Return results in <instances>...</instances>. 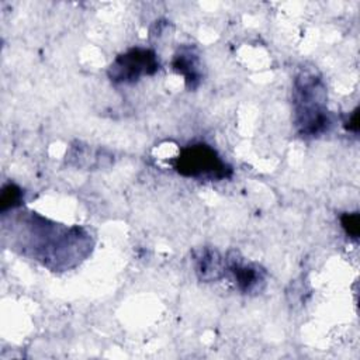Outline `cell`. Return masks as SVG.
<instances>
[{"label":"cell","instance_id":"obj_10","mask_svg":"<svg viewBox=\"0 0 360 360\" xmlns=\"http://www.w3.org/2000/svg\"><path fill=\"white\" fill-rule=\"evenodd\" d=\"M346 128L354 134L359 132V107H356L350 114L349 120L346 121Z\"/></svg>","mask_w":360,"mask_h":360},{"label":"cell","instance_id":"obj_1","mask_svg":"<svg viewBox=\"0 0 360 360\" xmlns=\"http://www.w3.org/2000/svg\"><path fill=\"white\" fill-rule=\"evenodd\" d=\"M28 225L32 233L28 240V249L44 264H48L49 260L68 263L87 253L90 242L82 228H59L56 224H48L46 219L37 215L28 219Z\"/></svg>","mask_w":360,"mask_h":360},{"label":"cell","instance_id":"obj_6","mask_svg":"<svg viewBox=\"0 0 360 360\" xmlns=\"http://www.w3.org/2000/svg\"><path fill=\"white\" fill-rule=\"evenodd\" d=\"M173 69L184 76L188 89H195L201 82V63L198 52L194 46L186 45L177 49L172 62Z\"/></svg>","mask_w":360,"mask_h":360},{"label":"cell","instance_id":"obj_9","mask_svg":"<svg viewBox=\"0 0 360 360\" xmlns=\"http://www.w3.org/2000/svg\"><path fill=\"white\" fill-rule=\"evenodd\" d=\"M340 225L346 235L357 239L360 235V217L359 212H345L340 215Z\"/></svg>","mask_w":360,"mask_h":360},{"label":"cell","instance_id":"obj_7","mask_svg":"<svg viewBox=\"0 0 360 360\" xmlns=\"http://www.w3.org/2000/svg\"><path fill=\"white\" fill-rule=\"evenodd\" d=\"M195 271L202 281H214L221 277L222 270H225V262L217 250L201 249L195 255Z\"/></svg>","mask_w":360,"mask_h":360},{"label":"cell","instance_id":"obj_2","mask_svg":"<svg viewBox=\"0 0 360 360\" xmlns=\"http://www.w3.org/2000/svg\"><path fill=\"white\" fill-rule=\"evenodd\" d=\"M326 89L314 72H301L294 82L295 125L304 136H319L332 125L325 107Z\"/></svg>","mask_w":360,"mask_h":360},{"label":"cell","instance_id":"obj_4","mask_svg":"<svg viewBox=\"0 0 360 360\" xmlns=\"http://www.w3.org/2000/svg\"><path fill=\"white\" fill-rule=\"evenodd\" d=\"M159 70L158 55L149 48H131L118 55L108 68V77L115 83L131 84Z\"/></svg>","mask_w":360,"mask_h":360},{"label":"cell","instance_id":"obj_5","mask_svg":"<svg viewBox=\"0 0 360 360\" xmlns=\"http://www.w3.org/2000/svg\"><path fill=\"white\" fill-rule=\"evenodd\" d=\"M225 263L236 287L242 292H253L260 288V284L264 283V271L259 266L246 263L242 259H236V256H229Z\"/></svg>","mask_w":360,"mask_h":360},{"label":"cell","instance_id":"obj_8","mask_svg":"<svg viewBox=\"0 0 360 360\" xmlns=\"http://www.w3.org/2000/svg\"><path fill=\"white\" fill-rule=\"evenodd\" d=\"M22 200H24V193L17 184L14 183L4 184L1 188V197H0L1 212L20 207Z\"/></svg>","mask_w":360,"mask_h":360},{"label":"cell","instance_id":"obj_3","mask_svg":"<svg viewBox=\"0 0 360 360\" xmlns=\"http://www.w3.org/2000/svg\"><path fill=\"white\" fill-rule=\"evenodd\" d=\"M173 167L183 177L198 180H224L232 176V167L204 142L184 146L173 160Z\"/></svg>","mask_w":360,"mask_h":360}]
</instances>
